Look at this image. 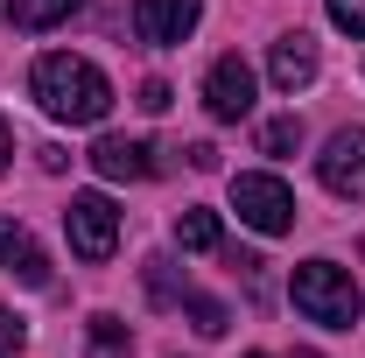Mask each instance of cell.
<instances>
[{"label": "cell", "mask_w": 365, "mask_h": 358, "mask_svg": "<svg viewBox=\"0 0 365 358\" xmlns=\"http://www.w3.org/2000/svg\"><path fill=\"white\" fill-rule=\"evenodd\" d=\"M134 352V330L120 316H91V358H127Z\"/></svg>", "instance_id": "cell-13"}, {"label": "cell", "mask_w": 365, "mask_h": 358, "mask_svg": "<svg viewBox=\"0 0 365 358\" xmlns=\"http://www.w3.org/2000/svg\"><path fill=\"white\" fill-rule=\"evenodd\" d=\"M91 169L106 183H140V176H155V148L134 134H106L98 148H91Z\"/></svg>", "instance_id": "cell-8"}, {"label": "cell", "mask_w": 365, "mask_h": 358, "mask_svg": "<svg viewBox=\"0 0 365 358\" xmlns=\"http://www.w3.org/2000/svg\"><path fill=\"white\" fill-rule=\"evenodd\" d=\"M140 106H148V113H162V106H169V85H162V78H148V85H140Z\"/></svg>", "instance_id": "cell-17"}, {"label": "cell", "mask_w": 365, "mask_h": 358, "mask_svg": "<svg viewBox=\"0 0 365 358\" xmlns=\"http://www.w3.org/2000/svg\"><path fill=\"white\" fill-rule=\"evenodd\" d=\"M295 140H302L295 120H267V127H260V148H267V155H295Z\"/></svg>", "instance_id": "cell-14"}, {"label": "cell", "mask_w": 365, "mask_h": 358, "mask_svg": "<svg viewBox=\"0 0 365 358\" xmlns=\"http://www.w3.org/2000/svg\"><path fill=\"white\" fill-rule=\"evenodd\" d=\"M21 344H29V323H21L14 310H0V358H14Z\"/></svg>", "instance_id": "cell-15"}, {"label": "cell", "mask_w": 365, "mask_h": 358, "mask_svg": "<svg viewBox=\"0 0 365 358\" xmlns=\"http://www.w3.org/2000/svg\"><path fill=\"white\" fill-rule=\"evenodd\" d=\"M317 176L330 197H365V127H344V134H330V148H323Z\"/></svg>", "instance_id": "cell-6"}, {"label": "cell", "mask_w": 365, "mask_h": 358, "mask_svg": "<svg viewBox=\"0 0 365 358\" xmlns=\"http://www.w3.org/2000/svg\"><path fill=\"white\" fill-rule=\"evenodd\" d=\"M232 211L253 225V232H267V239H281V232H295V190L281 176H232Z\"/></svg>", "instance_id": "cell-4"}, {"label": "cell", "mask_w": 365, "mask_h": 358, "mask_svg": "<svg viewBox=\"0 0 365 358\" xmlns=\"http://www.w3.org/2000/svg\"><path fill=\"white\" fill-rule=\"evenodd\" d=\"M267 78H274L281 91H302L309 78H317V43H309L302 29H295V36H281L274 56H267Z\"/></svg>", "instance_id": "cell-9"}, {"label": "cell", "mask_w": 365, "mask_h": 358, "mask_svg": "<svg viewBox=\"0 0 365 358\" xmlns=\"http://www.w3.org/2000/svg\"><path fill=\"white\" fill-rule=\"evenodd\" d=\"M218 239H225L218 232V211H197V204L176 211V246L182 253H218Z\"/></svg>", "instance_id": "cell-12"}, {"label": "cell", "mask_w": 365, "mask_h": 358, "mask_svg": "<svg viewBox=\"0 0 365 358\" xmlns=\"http://www.w3.org/2000/svg\"><path fill=\"white\" fill-rule=\"evenodd\" d=\"M204 0H134V36L155 49H176L190 29H197Z\"/></svg>", "instance_id": "cell-7"}, {"label": "cell", "mask_w": 365, "mask_h": 358, "mask_svg": "<svg viewBox=\"0 0 365 358\" xmlns=\"http://www.w3.org/2000/svg\"><path fill=\"white\" fill-rule=\"evenodd\" d=\"M7 155H14V127L0 120V169H7Z\"/></svg>", "instance_id": "cell-18"}, {"label": "cell", "mask_w": 365, "mask_h": 358, "mask_svg": "<svg viewBox=\"0 0 365 358\" xmlns=\"http://www.w3.org/2000/svg\"><path fill=\"white\" fill-rule=\"evenodd\" d=\"M0 260L21 274L29 288H49V260H43V246H36V239H29L14 218H0Z\"/></svg>", "instance_id": "cell-10"}, {"label": "cell", "mask_w": 365, "mask_h": 358, "mask_svg": "<svg viewBox=\"0 0 365 358\" xmlns=\"http://www.w3.org/2000/svg\"><path fill=\"white\" fill-rule=\"evenodd\" d=\"M288 295H295V310L323 323V330H351L359 323V281L344 267H330V260H302L295 281H288Z\"/></svg>", "instance_id": "cell-2"}, {"label": "cell", "mask_w": 365, "mask_h": 358, "mask_svg": "<svg viewBox=\"0 0 365 358\" xmlns=\"http://www.w3.org/2000/svg\"><path fill=\"white\" fill-rule=\"evenodd\" d=\"M204 113L225 120V127L253 113V71H246V56H218V63H211V78H204Z\"/></svg>", "instance_id": "cell-5"}, {"label": "cell", "mask_w": 365, "mask_h": 358, "mask_svg": "<svg viewBox=\"0 0 365 358\" xmlns=\"http://www.w3.org/2000/svg\"><path fill=\"white\" fill-rule=\"evenodd\" d=\"M63 232H71V253L78 260H113V246H120V211H113V197L106 190H78L71 197V211H63Z\"/></svg>", "instance_id": "cell-3"}, {"label": "cell", "mask_w": 365, "mask_h": 358, "mask_svg": "<svg viewBox=\"0 0 365 358\" xmlns=\"http://www.w3.org/2000/svg\"><path fill=\"white\" fill-rule=\"evenodd\" d=\"M295 358H317V352H295Z\"/></svg>", "instance_id": "cell-19"}, {"label": "cell", "mask_w": 365, "mask_h": 358, "mask_svg": "<svg viewBox=\"0 0 365 358\" xmlns=\"http://www.w3.org/2000/svg\"><path fill=\"white\" fill-rule=\"evenodd\" d=\"M246 358H260V352H246Z\"/></svg>", "instance_id": "cell-20"}, {"label": "cell", "mask_w": 365, "mask_h": 358, "mask_svg": "<svg viewBox=\"0 0 365 358\" xmlns=\"http://www.w3.org/2000/svg\"><path fill=\"white\" fill-rule=\"evenodd\" d=\"M29 91H36V106H43L49 120H63V127H98V120L113 113V85H106V71L85 63V56H71V49L43 56V63L29 71Z\"/></svg>", "instance_id": "cell-1"}, {"label": "cell", "mask_w": 365, "mask_h": 358, "mask_svg": "<svg viewBox=\"0 0 365 358\" xmlns=\"http://www.w3.org/2000/svg\"><path fill=\"white\" fill-rule=\"evenodd\" d=\"M330 21L344 36H365V0H330Z\"/></svg>", "instance_id": "cell-16"}, {"label": "cell", "mask_w": 365, "mask_h": 358, "mask_svg": "<svg viewBox=\"0 0 365 358\" xmlns=\"http://www.w3.org/2000/svg\"><path fill=\"white\" fill-rule=\"evenodd\" d=\"M71 7H78V0H7V29L36 36V29H56V21H71Z\"/></svg>", "instance_id": "cell-11"}]
</instances>
